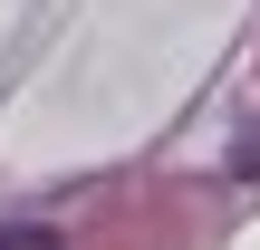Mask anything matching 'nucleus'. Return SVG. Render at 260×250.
I'll list each match as a JSON object with an SVG mask.
<instances>
[{
  "mask_svg": "<svg viewBox=\"0 0 260 250\" xmlns=\"http://www.w3.org/2000/svg\"><path fill=\"white\" fill-rule=\"evenodd\" d=\"M0 250H58V231H39V222H0Z\"/></svg>",
  "mask_w": 260,
  "mask_h": 250,
  "instance_id": "1",
  "label": "nucleus"
}]
</instances>
